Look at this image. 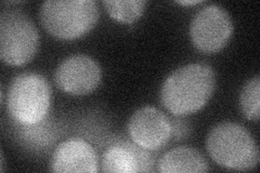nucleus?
<instances>
[{"instance_id": "39448f33", "label": "nucleus", "mask_w": 260, "mask_h": 173, "mask_svg": "<svg viewBox=\"0 0 260 173\" xmlns=\"http://www.w3.org/2000/svg\"><path fill=\"white\" fill-rule=\"evenodd\" d=\"M39 47V32L29 16L20 10L0 14V57L11 66L29 63Z\"/></svg>"}, {"instance_id": "1a4fd4ad", "label": "nucleus", "mask_w": 260, "mask_h": 173, "mask_svg": "<svg viewBox=\"0 0 260 173\" xmlns=\"http://www.w3.org/2000/svg\"><path fill=\"white\" fill-rule=\"evenodd\" d=\"M49 170L51 172H89L99 171L98 156L93 147L80 139H71L55 148Z\"/></svg>"}, {"instance_id": "f257e3e1", "label": "nucleus", "mask_w": 260, "mask_h": 173, "mask_svg": "<svg viewBox=\"0 0 260 173\" xmlns=\"http://www.w3.org/2000/svg\"><path fill=\"white\" fill-rule=\"evenodd\" d=\"M216 88L214 70L206 64H188L172 72L160 88V102L175 116L199 112L213 96Z\"/></svg>"}, {"instance_id": "0eeeda50", "label": "nucleus", "mask_w": 260, "mask_h": 173, "mask_svg": "<svg viewBox=\"0 0 260 173\" xmlns=\"http://www.w3.org/2000/svg\"><path fill=\"white\" fill-rule=\"evenodd\" d=\"M102 71L99 63L86 54L65 57L55 68L53 80L61 91L76 96L93 92L99 87Z\"/></svg>"}, {"instance_id": "2eb2a0df", "label": "nucleus", "mask_w": 260, "mask_h": 173, "mask_svg": "<svg viewBox=\"0 0 260 173\" xmlns=\"http://www.w3.org/2000/svg\"><path fill=\"white\" fill-rule=\"evenodd\" d=\"M0 158H2V164H0V170L5 171V157H4V154L3 153H2V155H0Z\"/></svg>"}, {"instance_id": "ddd939ff", "label": "nucleus", "mask_w": 260, "mask_h": 173, "mask_svg": "<svg viewBox=\"0 0 260 173\" xmlns=\"http://www.w3.org/2000/svg\"><path fill=\"white\" fill-rule=\"evenodd\" d=\"M241 113L249 120L258 121L260 116V76L247 80L240 93Z\"/></svg>"}, {"instance_id": "7ed1b4c3", "label": "nucleus", "mask_w": 260, "mask_h": 173, "mask_svg": "<svg viewBox=\"0 0 260 173\" xmlns=\"http://www.w3.org/2000/svg\"><path fill=\"white\" fill-rule=\"evenodd\" d=\"M100 18L93 0H48L39 9V21L48 34L73 40L90 31Z\"/></svg>"}, {"instance_id": "9d476101", "label": "nucleus", "mask_w": 260, "mask_h": 173, "mask_svg": "<svg viewBox=\"0 0 260 173\" xmlns=\"http://www.w3.org/2000/svg\"><path fill=\"white\" fill-rule=\"evenodd\" d=\"M153 160L148 150L136 143L121 142L104 152L101 171L105 173H136L153 170Z\"/></svg>"}, {"instance_id": "f03ea898", "label": "nucleus", "mask_w": 260, "mask_h": 173, "mask_svg": "<svg viewBox=\"0 0 260 173\" xmlns=\"http://www.w3.org/2000/svg\"><path fill=\"white\" fill-rule=\"evenodd\" d=\"M205 144L210 158L222 168L250 171L259 163V148L254 136L239 123H218L209 130Z\"/></svg>"}, {"instance_id": "6e6552de", "label": "nucleus", "mask_w": 260, "mask_h": 173, "mask_svg": "<svg viewBox=\"0 0 260 173\" xmlns=\"http://www.w3.org/2000/svg\"><path fill=\"white\" fill-rule=\"evenodd\" d=\"M127 130L133 142L148 151L164 147L172 136V123L166 115L153 106H144L130 116Z\"/></svg>"}, {"instance_id": "9b49d317", "label": "nucleus", "mask_w": 260, "mask_h": 173, "mask_svg": "<svg viewBox=\"0 0 260 173\" xmlns=\"http://www.w3.org/2000/svg\"><path fill=\"white\" fill-rule=\"evenodd\" d=\"M157 170L162 173H198L210 170L206 158L198 150L179 146L161 156Z\"/></svg>"}, {"instance_id": "423d86ee", "label": "nucleus", "mask_w": 260, "mask_h": 173, "mask_svg": "<svg viewBox=\"0 0 260 173\" xmlns=\"http://www.w3.org/2000/svg\"><path fill=\"white\" fill-rule=\"evenodd\" d=\"M233 32L231 16L223 7L210 5L201 9L190 24V38L202 53H217L226 46Z\"/></svg>"}, {"instance_id": "20e7f679", "label": "nucleus", "mask_w": 260, "mask_h": 173, "mask_svg": "<svg viewBox=\"0 0 260 173\" xmlns=\"http://www.w3.org/2000/svg\"><path fill=\"white\" fill-rule=\"evenodd\" d=\"M51 88L37 73L15 76L7 94V112L20 126H32L46 119L50 109Z\"/></svg>"}, {"instance_id": "f8f14e48", "label": "nucleus", "mask_w": 260, "mask_h": 173, "mask_svg": "<svg viewBox=\"0 0 260 173\" xmlns=\"http://www.w3.org/2000/svg\"><path fill=\"white\" fill-rule=\"evenodd\" d=\"M144 0H105L103 6L112 19L132 24L139 20L144 12Z\"/></svg>"}, {"instance_id": "4468645a", "label": "nucleus", "mask_w": 260, "mask_h": 173, "mask_svg": "<svg viewBox=\"0 0 260 173\" xmlns=\"http://www.w3.org/2000/svg\"><path fill=\"white\" fill-rule=\"evenodd\" d=\"M179 5H182V6H193V5H198V4H201L202 2H200V0H189V2H177Z\"/></svg>"}]
</instances>
